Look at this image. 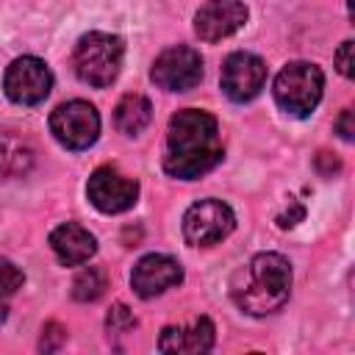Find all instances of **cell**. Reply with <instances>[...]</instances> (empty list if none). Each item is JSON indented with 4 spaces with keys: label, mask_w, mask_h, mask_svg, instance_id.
<instances>
[{
    "label": "cell",
    "mask_w": 355,
    "mask_h": 355,
    "mask_svg": "<svg viewBox=\"0 0 355 355\" xmlns=\"http://www.w3.org/2000/svg\"><path fill=\"white\" fill-rule=\"evenodd\" d=\"M219 122L208 111L183 108L169 119L164 172L178 180H197L222 161Z\"/></svg>",
    "instance_id": "cell-1"
},
{
    "label": "cell",
    "mask_w": 355,
    "mask_h": 355,
    "mask_svg": "<svg viewBox=\"0 0 355 355\" xmlns=\"http://www.w3.org/2000/svg\"><path fill=\"white\" fill-rule=\"evenodd\" d=\"M291 291V266L280 252H258L236 272L230 297L250 316H266L286 305Z\"/></svg>",
    "instance_id": "cell-2"
},
{
    "label": "cell",
    "mask_w": 355,
    "mask_h": 355,
    "mask_svg": "<svg viewBox=\"0 0 355 355\" xmlns=\"http://www.w3.org/2000/svg\"><path fill=\"white\" fill-rule=\"evenodd\" d=\"M122 55H125V44L116 33L89 31L75 44L72 67L83 83L103 89L116 80V75L122 69Z\"/></svg>",
    "instance_id": "cell-3"
},
{
    "label": "cell",
    "mask_w": 355,
    "mask_h": 355,
    "mask_svg": "<svg viewBox=\"0 0 355 355\" xmlns=\"http://www.w3.org/2000/svg\"><path fill=\"white\" fill-rule=\"evenodd\" d=\"M322 89H324V75L316 64L311 61H291L286 64L277 78H275V103L291 114V116H308L319 100H322Z\"/></svg>",
    "instance_id": "cell-4"
},
{
    "label": "cell",
    "mask_w": 355,
    "mask_h": 355,
    "mask_svg": "<svg viewBox=\"0 0 355 355\" xmlns=\"http://www.w3.org/2000/svg\"><path fill=\"white\" fill-rule=\"evenodd\" d=\"M50 133L67 150H89L100 136V114L86 100L61 103L50 114Z\"/></svg>",
    "instance_id": "cell-5"
},
{
    "label": "cell",
    "mask_w": 355,
    "mask_h": 355,
    "mask_svg": "<svg viewBox=\"0 0 355 355\" xmlns=\"http://www.w3.org/2000/svg\"><path fill=\"white\" fill-rule=\"evenodd\" d=\"M236 227V216L222 200H200L183 214V236L191 247H211L227 239Z\"/></svg>",
    "instance_id": "cell-6"
},
{
    "label": "cell",
    "mask_w": 355,
    "mask_h": 355,
    "mask_svg": "<svg viewBox=\"0 0 355 355\" xmlns=\"http://www.w3.org/2000/svg\"><path fill=\"white\" fill-rule=\"evenodd\" d=\"M6 97L17 105H39L53 89L50 67L36 55H19L8 64L3 75Z\"/></svg>",
    "instance_id": "cell-7"
},
{
    "label": "cell",
    "mask_w": 355,
    "mask_h": 355,
    "mask_svg": "<svg viewBox=\"0 0 355 355\" xmlns=\"http://www.w3.org/2000/svg\"><path fill=\"white\" fill-rule=\"evenodd\" d=\"M150 78L155 80L158 89L166 92H189L202 80V58L194 47L175 44L166 47L150 69Z\"/></svg>",
    "instance_id": "cell-8"
},
{
    "label": "cell",
    "mask_w": 355,
    "mask_h": 355,
    "mask_svg": "<svg viewBox=\"0 0 355 355\" xmlns=\"http://www.w3.org/2000/svg\"><path fill=\"white\" fill-rule=\"evenodd\" d=\"M86 197L103 214H122V211H128V208L136 205V200H139V183L133 178L122 175L116 166L105 164V166H97L89 175Z\"/></svg>",
    "instance_id": "cell-9"
},
{
    "label": "cell",
    "mask_w": 355,
    "mask_h": 355,
    "mask_svg": "<svg viewBox=\"0 0 355 355\" xmlns=\"http://www.w3.org/2000/svg\"><path fill=\"white\" fill-rule=\"evenodd\" d=\"M222 92L233 103H250L261 94L266 83V64L255 53H230L222 64Z\"/></svg>",
    "instance_id": "cell-10"
},
{
    "label": "cell",
    "mask_w": 355,
    "mask_h": 355,
    "mask_svg": "<svg viewBox=\"0 0 355 355\" xmlns=\"http://www.w3.org/2000/svg\"><path fill=\"white\" fill-rule=\"evenodd\" d=\"M250 11L241 0H208L194 14V33L202 42H222L244 28Z\"/></svg>",
    "instance_id": "cell-11"
},
{
    "label": "cell",
    "mask_w": 355,
    "mask_h": 355,
    "mask_svg": "<svg viewBox=\"0 0 355 355\" xmlns=\"http://www.w3.org/2000/svg\"><path fill=\"white\" fill-rule=\"evenodd\" d=\"M180 280H183V266L172 255H164V252H150L139 258L130 272V286L141 300L158 297L166 288L178 286Z\"/></svg>",
    "instance_id": "cell-12"
},
{
    "label": "cell",
    "mask_w": 355,
    "mask_h": 355,
    "mask_svg": "<svg viewBox=\"0 0 355 355\" xmlns=\"http://www.w3.org/2000/svg\"><path fill=\"white\" fill-rule=\"evenodd\" d=\"M214 322L208 316H197L189 324H166L158 338L161 352H178V355H200L214 347Z\"/></svg>",
    "instance_id": "cell-13"
},
{
    "label": "cell",
    "mask_w": 355,
    "mask_h": 355,
    "mask_svg": "<svg viewBox=\"0 0 355 355\" xmlns=\"http://www.w3.org/2000/svg\"><path fill=\"white\" fill-rule=\"evenodd\" d=\"M50 247L64 266H80L97 252V239L78 222H64L50 233Z\"/></svg>",
    "instance_id": "cell-14"
},
{
    "label": "cell",
    "mask_w": 355,
    "mask_h": 355,
    "mask_svg": "<svg viewBox=\"0 0 355 355\" xmlns=\"http://www.w3.org/2000/svg\"><path fill=\"white\" fill-rule=\"evenodd\" d=\"M153 119V105L144 94H125L114 108V125L125 136H139Z\"/></svg>",
    "instance_id": "cell-15"
},
{
    "label": "cell",
    "mask_w": 355,
    "mask_h": 355,
    "mask_svg": "<svg viewBox=\"0 0 355 355\" xmlns=\"http://www.w3.org/2000/svg\"><path fill=\"white\" fill-rule=\"evenodd\" d=\"M31 164H33V147L28 144V139L14 130L0 133V175L6 178L25 175Z\"/></svg>",
    "instance_id": "cell-16"
},
{
    "label": "cell",
    "mask_w": 355,
    "mask_h": 355,
    "mask_svg": "<svg viewBox=\"0 0 355 355\" xmlns=\"http://www.w3.org/2000/svg\"><path fill=\"white\" fill-rule=\"evenodd\" d=\"M105 286H108L105 272H103L100 266H89V269L78 272V277H75V283H72V297H75L78 302H94V300L103 297Z\"/></svg>",
    "instance_id": "cell-17"
},
{
    "label": "cell",
    "mask_w": 355,
    "mask_h": 355,
    "mask_svg": "<svg viewBox=\"0 0 355 355\" xmlns=\"http://www.w3.org/2000/svg\"><path fill=\"white\" fill-rule=\"evenodd\" d=\"M25 275L17 263H11L8 258H0V322H6L11 300L17 297V291L22 288Z\"/></svg>",
    "instance_id": "cell-18"
},
{
    "label": "cell",
    "mask_w": 355,
    "mask_h": 355,
    "mask_svg": "<svg viewBox=\"0 0 355 355\" xmlns=\"http://www.w3.org/2000/svg\"><path fill=\"white\" fill-rule=\"evenodd\" d=\"M105 327H108V336H128L136 330V316L130 313L128 305L116 302L105 316Z\"/></svg>",
    "instance_id": "cell-19"
},
{
    "label": "cell",
    "mask_w": 355,
    "mask_h": 355,
    "mask_svg": "<svg viewBox=\"0 0 355 355\" xmlns=\"http://www.w3.org/2000/svg\"><path fill=\"white\" fill-rule=\"evenodd\" d=\"M64 341H67V327H64V324H58V322H47V324L42 327L39 349H42V352H55Z\"/></svg>",
    "instance_id": "cell-20"
},
{
    "label": "cell",
    "mask_w": 355,
    "mask_h": 355,
    "mask_svg": "<svg viewBox=\"0 0 355 355\" xmlns=\"http://www.w3.org/2000/svg\"><path fill=\"white\" fill-rule=\"evenodd\" d=\"M336 69L344 78H352V39L341 42V47L336 50Z\"/></svg>",
    "instance_id": "cell-21"
},
{
    "label": "cell",
    "mask_w": 355,
    "mask_h": 355,
    "mask_svg": "<svg viewBox=\"0 0 355 355\" xmlns=\"http://www.w3.org/2000/svg\"><path fill=\"white\" fill-rule=\"evenodd\" d=\"M355 114H352V108H344L341 111V116L336 119V133L344 139V141H352V133H355Z\"/></svg>",
    "instance_id": "cell-22"
},
{
    "label": "cell",
    "mask_w": 355,
    "mask_h": 355,
    "mask_svg": "<svg viewBox=\"0 0 355 355\" xmlns=\"http://www.w3.org/2000/svg\"><path fill=\"white\" fill-rule=\"evenodd\" d=\"M313 164H316L319 175H324V178H330L333 172H338V169H341V161H338V158H333V155H330V153H324V150L316 155V161H313Z\"/></svg>",
    "instance_id": "cell-23"
}]
</instances>
